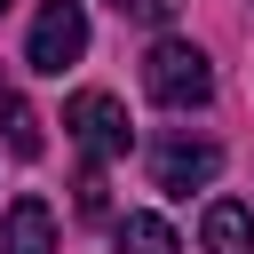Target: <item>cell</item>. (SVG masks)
<instances>
[{
  "instance_id": "1",
  "label": "cell",
  "mask_w": 254,
  "mask_h": 254,
  "mask_svg": "<svg viewBox=\"0 0 254 254\" xmlns=\"http://www.w3.org/2000/svg\"><path fill=\"white\" fill-rule=\"evenodd\" d=\"M143 95L167 103V111H198V103L214 95V64H206L190 40H151V56H143Z\"/></svg>"
},
{
  "instance_id": "2",
  "label": "cell",
  "mask_w": 254,
  "mask_h": 254,
  "mask_svg": "<svg viewBox=\"0 0 254 254\" xmlns=\"http://www.w3.org/2000/svg\"><path fill=\"white\" fill-rule=\"evenodd\" d=\"M79 56H87V8H79V0H48V8L32 16L24 64H32V71H48V79H64Z\"/></svg>"
},
{
  "instance_id": "3",
  "label": "cell",
  "mask_w": 254,
  "mask_h": 254,
  "mask_svg": "<svg viewBox=\"0 0 254 254\" xmlns=\"http://www.w3.org/2000/svg\"><path fill=\"white\" fill-rule=\"evenodd\" d=\"M64 127H71V143L87 151V167H103V159H127V143H135V127H127L119 95H103V87H79V95L64 103Z\"/></svg>"
},
{
  "instance_id": "4",
  "label": "cell",
  "mask_w": 254,
  "mask_h": 254,
  "mask_svg": "<svg viewBox=\"0 0 254 254\" xmlns=\"http://www.w3.org/2000/svg\"><path fill=\"white\" fill-rule=\"evenodd\" d=\"M214 175H222V151H214V143H190V135H175V143H159V151H151V183H159V190H175V198L206 190Z\"/></svg>"
},
{
  "instance_id": "5",
  "label": "cell",
  "mask_w": 254,
  "mask_h": 254,
  "mask_svg": "<svg viewBox=\"0 0 254 254\" xmlns=\"http://www.w3.org/2000/svg\"><path fill=\"white\" fill-rule=\"evenodd\" d=\"M0 254H56V206L40 190H24L8 214H0Z\"/></svg>"
},
{
  "instance_id": "6",
  "label": "cell",
  "mask_w": 254,
  "mask_h": 254,
  "mask_svg": "<svg viewBox=\"0 0 254 254\" xmlns=\"http://www.w3.org/2000/svg\"><path fill=\"white\" fill-rule=\"evenodd\" d=\"M198 246H206V254H254V214H246L238 198H214L206 222H198Z\"/></svg>"
},
{
  "instance_id": "7",
  "label": "cell",
  "mask_w": 254,
  "mask_h": 254,
  "mask_svg": "<svg viewBox=\"0 0 254 254\" xmlns=\"http://www.w3.org/2000/svg\"><path fill=\"white\" fill-rule=\"evenodd\" d=\"M0 135H8V151L16 159H40V119H32V103L16 95V79L0 71Z\"/></svg>"
},
{
  "instance_id": "8",
  "label": "cell",
  "mask_w": 254,
  "mask_h": 254,
  "mask_svg": "<svg viewBox=\"0 0 254 254\" xmlns=\"http://www.w3.org/2000/svg\"><path fill=\"white\" fill-rule=\"evenodd\" d=\"M111 238H119V254H183V246H175V230H167L159 214H119V230H111Z\"/></svg>"
},
{
  "instance_id": "9",
  "label": "cell",
  "mask_w": 254,
  "mask_h": 254,
  "mask_svg": "<svg viewBox=\"0 0 254 254\" xmlns=\"http://www.w3.org/2000/svg\"><path fill=\"white\" fill-rule=\"evenodd\" d=\"M127 8H135L143 24H167V16H175V0H127Z\"/></svg>"
},
{
  "instance_id": "10",
  "label": "cell",
  "mask_w": 254,
  "mask_h": 254,
  "mask_svg": "<svg viewBox=\"0 0 254 254\" xmlns=\"http://www.w3.org/2000/svg\"><path fill=\"white\" fill-rule=\"evenodd\" d=\"M0 16H8V0H0Z\"/></svg>"
},
{
  "instance_id": "11",
  "label": "cell",
  "mask_w": 254,
  "mask_h": 254,
  "mask_svg": "<svg viewBox=\"0 0 254 254\" xmlns=\"http://www.w3.org/2000/svg\"><path fill=\"white\" fill-rule=\"evenodd\" d=\"M119 8H127V0H119Z\"/></svg>"
}]
</instances>
